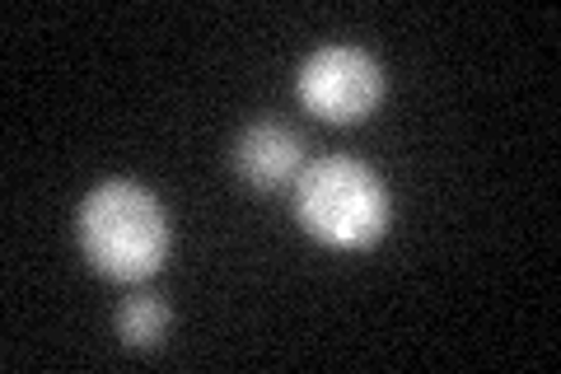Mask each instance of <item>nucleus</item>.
Wrapping results in <instances>:
<instances>
[{"instance_id": "20e7f679", "label": "nucleus", "mask_w": 561, "mask_h": 374, "mask_svg": "<svg viewBox=\"0 0 561 374\" xmlns=\"http://www.w3.org/2000/svg\"><path fill=\"white\" fill-rule=\"evenodd\" d=\"M234 169L253 192H280L295 188V178L305 169V146L300 136L280 122H253L234 146Z\"/></svg>"}, {"instance_id": "f257e3e1", "label": "nucleus", "mask_w": 561, "mask_h": 374, "mask_svg": "<svg viewBox=\"0 0 561 374\" xmlns=\"http://www.w3.org/2000/svg\"><path fill=\"white\" fill-rule=\"evenodd\" d=\"M290 206L305 235L337 253H365L393 225V197L383 178L351 155H328L305 165L290 188Z\"/></svg>"}, {"instance_id": "7ed1b4c3", "label": "nucleus", "mask_w": 561, "mask_h": 374, "mask_svg": "<svg viewBox=\"0 0 561 374\" xmlns=\"http://www.w3.org/2000/svg\"><path fill=\"white\" fill-rule=\"evenodd\" d=\"M295 89H300V103L313 117L332 122V127H356V122H365L379 109L383 70L370 52L332 43V47L309 52Z\"/></svg>"}, {"instance_id": "39448f33", "label": "nucleus", "mask_w": 561, "mask_h": 374, "mask_svg": "<svg viewBox=\"0 0 561 374\" xmlns=\"http://www.w3.org/2000/svg\"><path fill=\"white\" fill-rule=\"evenodd\" d=\"M117 332H122V342L136 351L160 347V337L169 332V305L160 295H131L127 305L117 309Z\"/></svg>"}, {"instance_id": "f03ea898", "label": "nucleus", "mask_w": 561, "mask_h": 374, "mask_svg": "<svg viewBox=\"0 0 561 374\" xmlns=\"http://www.w3.org/2000/svg\"><path fill=\"white\" fill-rule=\"evenodd\" d=\"M80 248L103 276L113 281H146L169 258V211L150 188L131 178H108L80 202Z\"/></svg>"}]
</instances>
